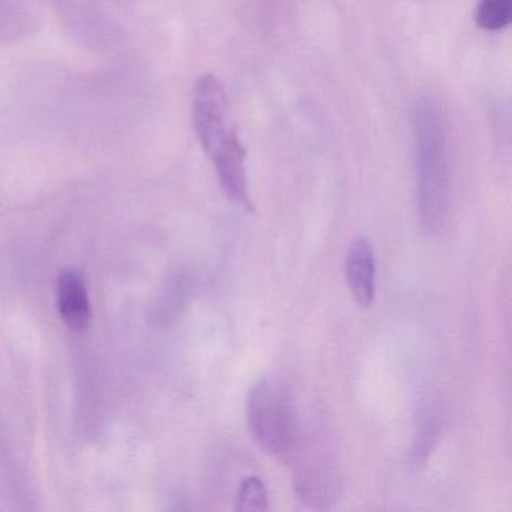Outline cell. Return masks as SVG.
Returning <instances> with one entry per match:
<instances>
[{"label":"cell","mask_w":512,"mask_h":512,"mask_svg":"<svg viewBox=\"0 0 512 512\" xmlns=\"http://www.w3.org/2000/svg\"><path fill=\"white\" fill-rule=\"evenodd\" d=\"M413 127L419 217L428 232L437 233L449 215V170L445 127L436 101H419Z\"/></svg>","instance_id":"6da1fadb"},{"label":"cell","mask_w":512,"mask_h":512,"mask_svg":"<svg viewBox=\"0 0 512 512\" xmlns=\"http://www.w3.org/2000/svg\"><path fill=\"white\" fill-rule=\"evenodd\" d=\"M247 416L251 434L263 451L286 460L293 457L304 431L295 401L283 385L259 380L248 394Z\"/></svg>","instance_id":"7a4b0ae2"},{"label":"cell","mask_w":512,"mask_h":512,"mask_svg":"<svg viewBox=\"0 0 512 512\" xmlns=\"http://www.w3.org/2000/svg\"><path fill=\"white\" fill-rule=\"evenodd\" d=\"M193 121L197 137L208 155L235 133L227 116L226 92L212 74L200 77L194 88Z\"/></svg>","instance_id":"3957f363"},{"label":"cell","mask_w":512,"mask_h":512,"mask_svg":"<svg viewBox=\"0 0 512 512\" xmlns=\"http://www.w3.org/2000/svg\"><path fill=\"white\" fill-rule=\"evenodd\" d=\"M209 157L214 161L218 182L227 199L251 211L253 206H251L247 172H245V149L242 148L236 131Z\"/></svg>","instance_id":"277c9868"},{"label":"cell","mask_w":512,"mask_h":512,"mask_svg":"<svg viewBox=\"0 0 512 512\" xmlns=\"http://www.w3.org/2000/svg\"><path fill=\"white\" fill-rule=\"evenodd\" d=\"M344 271L347 287L356 304L362 308L371 307L376 299V256L368 239L359 238L352 242Z\"/></svg>","instance_id":"5b68a950"},{"label":"cell","mask_w":512,"mask_h":512,"mask_svg":"<svg viewBox=\"0 0 512 512\" xmlns=\"http://www.w3.org/2000/svg\"><path fill=\"white\" fill-rule=\"evenodd\" d=\"M58 307L62 319L73 331L88 328L91 304L85 280L77 269H65L59 277Z\"/></svg>","instance_id":"8992f818"},{"label":"cell","mask_w":512,"mask_h":512,"mask_svg":"<svg viewBox=\"0 0 512 512\" xmlns=\"http://www.w3.org/2000/svg\"><path fill=\"white\" fill-rule=\"evenodd\" d=\"M235 509L242 512H265L269 509L268 491L259 476L242 479L235 496Z\"/></svg>","instance_id":"52a82bcc"},{"label":"cell","mask_w":512,"mask_h":512,"mask_svg":"<svg viewBox=\"0 0 512 512\" xmlns=\"http://www.w3.org/2000/svg\"><path fill=\"white\" fill-rule=\"evenodd\" d=\"M511 19L512 0H481L476 8V23L485 31H502Z\"/></svg>","instance_id":"ba28073f"}]
</instances>
